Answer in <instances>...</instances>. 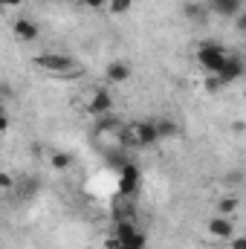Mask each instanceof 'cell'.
Wrapping results in <instances>:
<instances>
[{
    "mask_svg": "<svg viewBox=\"0 0 246 249\" xmlns=\"http://www.w3.org/2000/svg\"><path fill=\"white\" fill-rule=\"evenodd\" d=\"M107 249H148V238L136 223H116V235L107 241Z\"/></svg>",
    "mask_w": 246,
    "mask_h": 249,
    "instance_id": "obj_1",
    "label": "cell"
},
{
    "mask_svg": "<svg viewBox=\"0 0 246 249\" xmlns=\"http://www.w3.org/2000/svg\"><path fill=\"white\" fill-rule=\"evenodd\" d=\"M32 67L44 70V72H55V75H70V72H78V64L70 55H58V53H44V55H35Z\"/></svg>",
    "mask_w": 246,
    "mask_h": 249,
    "instance_id": "obj_2",
    "label": "cell"
},
{
    "mask_svg": "<svg viewBox=\"0 0 246 249\" xmlns=\"http://www.w3.org/2000/svg\"><path fill=\"white\" fill-rule=\"evenodd\" d=\"M226 58H229V53H226L220 44H214V41H209V44H200V47H197V64H200L206 72H211V75L223 67Z\"/></svg>",
    "mask_w": 246,
    "mask_h": 249,
    "instance_id": "obj_3",
    "label": "cell"
},
{
    "mask_svg": "<svg viewBox=\"0 0 246 249\" xmlns=\"http://www.w3.org/2000/svg\"><path fill=\"white\" fill-rule=\"evenodd\" d=\"M130 133H133V145L136 148H145V145H157L159 142V130L154 119H142V122L130 124Z\"/></svg>",
    "mask_w": 246,
    "mask_h": 249,
    "instance_id": "obj_4",
    "label": "cell"
},
{
    "mask_svg": "<svg viewBox=\"0 0 246 249\" xmlns=\"http://www.w3.org/2000/svg\"><path fill=\"white\" fill-rule=\"evenodd\" d=\"M214 78H217V84H220V87L241 81V78H244V61H241L238 55H232V53H229V58L223 61V67L214 72Z\"/></svg>",
    "mask_w": 246,
    "mask_h": 249,
    "instance_id": "obj_5",
    "label": "cell"
},
{
    "mask_svg": "<svg viewBox=\"0 0 246 249\" xmlns=\"http://www.w3.org/2000/svg\"><path fill=\"white\" fill-rule=\"evenodd\" d=\"M139 165H133L130 160L124 162L122 168H119V194L122 197H133L136 194V188H139Z\"/></svg>",
    "mask_w": 246,
    "mask_h": 249,
    "instance_id": "obj_6",
    "label": "cell"
},
{
    "mask_svg": "<svg viewBox=\"0 0 246 249\" xmlns=\"http://www.w3.org/2000/svg\"><path fill=\"white\" fill-rule=\"evenodd\" d=\"M12 32H15V38L23 41V44H32V41H38V35H41L38 23L29 20V18H15V20H12Z\"/></svg>",
    "mask_w": 246,
    "mask_h": 249,
    "instance_id": "obj_7",
    "label": "cell"
},
{
    "mask_svg": "<svg viewBox=\"0 0 246 249\" xmlns=\"http://www.w3.org/2000/svg\"><path fill=\"white\" fill-rule=\"evenodd\" d=\"M87 113L90 116H105V113H113V96L107 93V90H96L93 93V99L87 102Z\"/></svg>",
    "mask_w": 246,
    "mask_h": 249,
    "instance_id": "obj_8",
    "label": "cell"
},
{
    "mask_svg": "<svg viewBox=\"0 0 246 249\" xmlns=\"http://www.w3.org/2000/svg\"><path fill=\"white\" fill-rule=\"evenodd\" d=\"M209 235L217 238V241H229V238L235 235V223H232V217H226V214L211 217V220H209Z\"/></svg>",
    "mask_w": 246,
    "mask_h": 249,
    "instance_id": "obj_9",
    "label": "cell"
},
{
    "mask_svg": "<svg viewBox=\"0 0 246 249\" xmlns=\"http://www.w3.org/2000/svg\"><path fill=\"white\" fill-rule=\"evenodd\" d=\"M130 75H133V67L127 61H110L105 70L107 84H124V81H130Z\"/></svg>",
    "mask_w": 246,
    "mask_h": 249,
    "instance_id": "obj_10",
    "label": "cell"
},
{
    "mask_svg": "<svg viewBox=\"0 0 246 249\" xmlns=\"http://www.w3.org/2000/svg\"><path fill=\"white\" fill-rule=\"evenodd\" d=\"M209 9L220 18H235L238 12H244V0H209Z\"/></svg>",
    "mask_w": 246,
    "mask_h": 249,
    "instance_id": "obj_11",
    "label": "cell"
},
{
    "mask_svg": "<svg viewBox=\"0 0 246 249\" xmlns=\"http://www.w3.org/2000/svg\"><path fill=\"white\" fill-rule=\"evenodd\" d=\"M50 165H53L55 171H67V168L72 165V157H70L67 151H55V154L50 157Z\"/></svg>",
    "mask_w": 246,
    "mask_h": 249,
    "instance_id": "obj_12",
    "label": "cell"
},
{
    "mask_svg": "<svg viewBox=\"0 0 246 249\" xmlns=\"http://www.w3.org/2000/svg\"><path fill=\"white\" fill-rule=\"evenodd\" d=\"M119 127V119L113 116V113H105V116H99V122H96V130L99 133H110V130H116Z\"/></svg>",
    "mask_w": 246,
    "mask_h": 249,
    "instance_id": "obj_13",
    "label": "cell"
},
{
    "mask_svg": "<svg viewBox=\"0 0 246 249\" xmlns=\"http://www.w3.org/2000/svg\"><path fill=\"white\" fill-rule=\"evenodd\" d=\"M154 122H157V130H159V139L177 136V122L174 119H154Z\"/></svg>",
    "mask_w": 246,
    "mask_h": 249,
    "instance_id": "obj_14",
    "label": "cell"
},
{
    "mask_svg": "<svg viewBox=\"0 0 246 249\" xmlns=\"http://www.w3.org/2000/svg\"><path fill=\"white\" fill-rule=\"evenodd\" d=\"M217 209H220V214L232 217V214L238 212V200H235V197H220V200H217Z\"/></svg>",
    "mask_w": 246,
    "mask_h": 249,
    "instance_id": "obj_15",
    "label": "cell"
},
{
    "mask_svg": "<svg viewBox=\"0 0 246 249\" xmlns=\"http://www.w3.org/2000/svg\"><path fill=\"white\" fill-rule=\"evenodd\" d=\"M130 6H133V0H107L110 15H124V12H130Z\"/></svg>",
    "mask_w": 246,
    "mask_h": 249,
    "instance_id": "obj_16",
    "label": "cell"
},
{
    "mask_svg": "<svg viewBox=\"0 0 246 249\" xmlns=\"http://www.w3.org/2000/svg\"><path fill=\"white\" fill-rule=\"evenodd\" d=\"M9 188H15V177L0 168V191H9Z\"/></svg>",
    "mask_w": 246,
    "mask_h": 249,
    "instance_id": "obj_17",
    "label": "cell"
},
{
    "mask_svg": "<svg viewBox=\"0 0 246 249\" xmlns=\"http://www.w3.org/2000/svg\"><path fill=\"white\" fill-rule=\"evenodd\" d=\"M81 6H84V9H93V12H99V9H105V6H107V0H81Z\"/></svg>",
    "mask_w": 246,
    "mask_h": 249,
    "instance_id": "obj_18",
    "label": "cell"
},
{
    "mask_svg": "<svg viewBox=\"0 0 246 249\" xmlns=\"http://www.w3.org/2000/svg\"><path fill=\"white\" fill-rule=\"evenodd\" d=\"M107 162H110L113 168H122L124 162H127V157H124V154H110V157H107Z\"/></svg>",
    "mask_w": 246,
    "mask_h": 249,
    "instance_id": "obj_19",
    "label": "cell"
},
{
    "mask_svg": "<svg viewBox=\"0 0 246 249\" xmlns=\"http://www.w3.org/2000/svg\"><path fill=\"white\" fill-rule=\"evenodd\" d=\"M229 244H232V249H246V238L244 235H232Z\"/></svg>",
    "mask_w": 246,
    "mask_h": 249,
    "instance_id": "obj_20",
    "label": "cell"
},
{
    "mask_svg": "<svg viewBox=\"0 0 246 249\" xmlns=\"http://www.w3.org/2000/svg\"><path fill=\"white\" fill-rule=\"evenodd\" d=\"M12 127V119H9V113H0V133H6Z\"/></svg>",
    "mask_w": 246,
    "mask_h": 249,
    "instance_id": "obj_21",
    "label": "cell"
},
{
    "mask_svg": "<svg viewBox=\"0 0 246 249\" xmlns=\"http://www.w3.org/2000/svg\"><path fill=\"white\" fill-rule=\"evenodd\" d=\"M23 0H0V9H18Z\"/></svg>",
    "mask_w": 246,
    "mask_h": 249,
    "instance_id": "obj_22",
    "label": "cell"
},
{
    "mask_svg": "<svg viewBox=\"0 0 246 249\" xmlns=\"http://www.w3.org/2000/svg\"><path fill=\"white\" fill-rule=\"evenodd\" d=\"M0 113H6V105H3V99H0Z\"/></svg>",
    "mask_w": 246,
    "mask_h": 249,
    "instance_id": "obj_23",
    "label": "cell"
}]
</instances>
